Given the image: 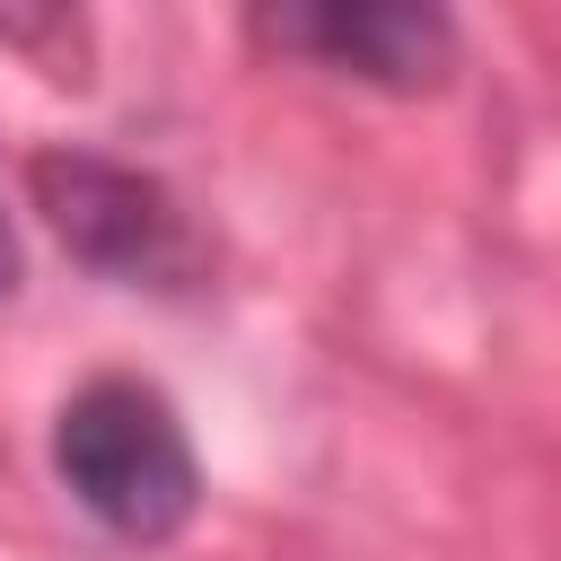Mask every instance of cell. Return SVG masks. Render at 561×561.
<instances>
[{
	"label": "cell",
	"instance_id": "4",
	"mask_svg": "<svg viewBox=\"0 0 561 561\" xmlns=\"http://www.w3.org/2000/svg\"><path fill=\"white\" fill-rule=\"evenodd\" d=\"M18 280H26V254H18V228L0 210V298H18Z\"/></svg>",
	"mask_w": 561,
	"mask_h": 561
},
{
	"label": "cell",
	"instance_id": "3",
	"mask_svg": "<svg viewBox=\"0 0 561 561\" xmlns=\"http://www.w3.org/2000/svg\"><path fill=\"white\" fill-rule=\"evenodd\" d=\"M245 35L263 53H289L324 79H359L386 96H421L456 70V18L412 0H316V9H254Z\"/></svg>",
	"mask_w": 561,
	"mask_h": 561
},
{
	"label": "cell",
	"instance_id": "1",
	"mask_svg": "<svg viewBox=\"0 0 561 561\" xmlns=\"http://www.w3.org/2000/svg\"><path fill=\"white\" fill-rule=\"evenodd\" d=\"M53 482L114 543H175L202 508V456L149 377H88L53 412Z\"/></svg>",
	"mask_w": 561,
	"mask_h": 561
},
{
	"label": "cell",
	"instance_id": "2",
	"mask_svg": "<svg viewBox=\"0 0 561 561\" xmlns=\"http://www.w3.org/2000/svg\"><path fill=\"white\" fill-rule=\"evenodd\" d=\"M26 193H35L44 228L61 237V254L88 263L96 280H114V289H193L202 280V237L149 167H123L105 149H35Z\"/></svg>",
	"mask_w": 561,
	"mask_h": 561
}]
</instances>
